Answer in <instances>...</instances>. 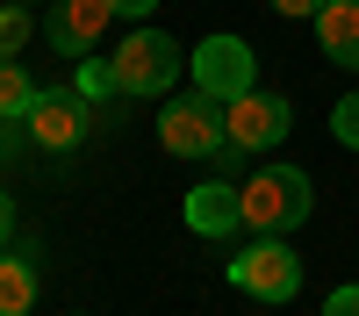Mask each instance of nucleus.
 Here are the masks:
<instances>
[{
	"label": "nucleus",
	"instance_id": "1",
	"mask_svg": "<svg viewBox=\"0 0 359 316\" xmlns=\"http://www.w3.org/2000/svg\"><path fill=\"white\" fill-rule=\"evenodd\" d=\"M237 201H245V230L252 238H287L294 223L309 216V172L302 165H259L252 180H237Z\"/></svg>",
	"mask_w": 359,
	"mask_h": 316
},
{
	"label": "nucleus",
	"instance_id": "2",
	"mask_svg": "<svg viewBox=\"0 0 359 316\" xmlns=\"http://www.w3.org/2000/svg\"><path fill=\"white\" fill-rule=\"evenodd\" d=\"M158 144H165L172 158H216V151H230L223 101H208L201 86H194V94H172L158 108Z\"/></svg>",
	"mask_w": 359,
	"mask_h": 316
},
{
	"label": "nucleus",
	"instance_id": "3",
	"mask_svg": "<svg viewBox=\"0 0 359 316\" xmlns=\"http://www.w3.org/2000/svg\"><path fill=\"white\" fill-rule=\"evenodd\" d=\"M187 72V57L165 29H130L123 50H115V79H123V94H165V86Z\"/></svg>",
	"mask_w": 359,
	"mask_h": 316
},
{
	"label": "nucleus",
	"instance_id": "4",
	"mask_svg": "<svg viewBox=\"0 0 359 316\" xmlns=\"http://www.w3.org/2000/svg\"><path fill=\"white\" fill-rule=\"evenodd\" d=\"M230 287H245L252 302H294V287H302V259H294V245H273V238H259L230 259Z\"/></svg>",
	"mask_w": 359,
	"mask_h": 316
},
{
	"label": "nucleus",
	"instance_id": "5",
	"mask_svg": "<svg viewBox=\"0 0 359 316\" xmlns=\"http://www.w3.org/2000/svg\"><path fill=\"white\" fill-rule=\"evenodd\" d=\"M187 72H194V86H201V94L208 101H237V94H252V43L245 36H201L194 43V57H187Z\"/></svg>",
	"mask_w": 359,
	"mask_h": 316
},
{
	"label": "nucleus",
	"instance_id": "6",
	"mask_svg": "<svg viewBox=\"0 0 359 316\" xmlns=\"http://www.w3.org/2000/svg\"><path fill=\"white\" fill-rule=\"evenodd\" d=\"M86 115H94V101L79 94V86H36V101H29V137L43 144V151H72V144L86 137Z\"/></svg>",
	"mask_w": 359,
	"mask_h": 316
},
{
	"label": "nucleus",
	"instance_id": "7",
	"mask_svg": "<svg viewBox=\"0 0 359 316\" xmlns=\"http://www.w3.org/2000/svg\"><path fill=\"white\" fill-rule=\"evenodd\" d=\"M287 123H294V108L280 94H266V86H252V94H237L223 108V130H230L237 151H273V144L287 137Z\"/></svg>",
	"mask_w": 359,
	"mask_h": 316
},
{
	"label": "nucleus",
	"instance_id": "8",
	"mask_svg": "<svg viewBox=\"0 0 359 316\" xmlns=\"http://www.w3.org/2000/svg\"><path fill=\"white\" fill-rule=\"evenodd\" d=\"M108 22H115V0H57V15L43 22V36H50L57 57H86Z\"/></svg>",
	"mask_w": 359,
	"mask_h": 316
},
{
	"label": "nucleus",
	"instance_id": "9",
	"mask_svg": "<svg viewBox=\"0 0 359 316\" xmlns=\"http://www.w3.org/2000/svg\"><path fill=\"white\" fill-rule=\"evenodd\" d=\"M187 223L201 238H237L245 230V201H237V180H208L187 194Z\"/></svg>",
	"mask_w": 359,
	"mask_h": 316
},
{
	"label": "nucleus",
	"instance_id": "10",
	"mask_svg": "<svg viewBox=\"0 0 359 316\" xmlns=\"http://www.w3.org/2000/svg\"><path fill=\"white\" fill-rule=\"evenodd\" d=\"M316 43L331 65L359 72V0H323V15H316Z\"/></svg>",
	"mask_w": 359,
	"mask_h": 316
},
{
	"label": "nucleus",
	"instance_id": "11",
	"mask_svg": "<svg viewBox=\"0 0 359 316\" xmlns=\"http://www.w3.org/2000/svg\"><path fill=\"white\" fill-rule=\"evenodd\" d=\"M36 302V266L22 252H0V316H29Z\"/></svg>",
	"mask_w": 359,
	"mask_h": 316
},
{
	"label": "nucleus",
	"instance_id": "12",
	"mask_svg": "<svg viewBox=\"0 0 359 316\" xmlns=\"http://www.w3.org/2000/svg\"><path fill=\"white\" fill-rule=\"evenodd\" d=\"M72 86H79L94 108L115 101V94H123V79H115V57H94V50H86V57H79V72H72Z\"/></svg>",
	"mask_w": 359,
	"mask_h": 316
},
{
	"label": "nucleus",
	"instance_id": "13",
	"mask_svg": "<svg viewBox=\"0 0 359 316\" xmlns=\"http://www.w3.org/2000/svg\"><path fill=\"white\" fill-rule=\"evenodd\" d=\"M29 101H36V86H29V72L15 65V57H0V123H22Z\"/></svg>",
	"mask_w": 359,
	"mask_h": 316
},
{
	"label": "nucleus",
	"instance_id": "14",
	"mask_svg": "<svg viewBox=\"0 0 359 316\" xmlns=\"http://www.w3.org/2000/svg\"><path fill=\"white\" fill-rule=\"evenodd\" d=\"M29 43V0H8V8H0V57H15Z\"/></svg>",
	"mask_w": 359,
	"mask_h": 316
},
{
	"label": "nucleus",
	"instance_id": "15",
	"mask_svg": "<svg viewBox=\"0 0 359 316\" xmlns=\"http://www.w3.org/2000/svg\"><path fill=\"white\" fill-rule=\"evenodd\" d=\"M331 130H338V144H352V151H359V94H345V101H338Z\"/></svg>",
	"mask_w": 359,
	"mask_h": 316
},
{
	"label": "nucleus",
	"instance_id": "16",
	"mask_svg": "<svg viewBox=\"0 0 359 316\" xmlns=\"http://www.w3.org/2000/svg\"><path fill=\"white\" fill-rule=\"evenodd\" d=\"M273 15H294V22H316L323 0H273Z\"/></svg>",
	"mask_w": 359,
	"mask_h": 316
},
{
	"label": "nucleus",
	"instance_id": "17",
	"mask_svg": "<svg viewBox=\"0 0 359 316\" xmlns=\"http://www.w3.org/2000/svg\"><path fill=\"white\" fill-rule=\"evenodd\" d=\"M323 316H359V287H338V295L323 302Z\"/></svg>",
	"mask_w": 359,
	"mask_h": 316
},
{
	"label": "nucleus",
	"instance_id": "18",
	"mask_svg": "<svg viewBox=\"0 0 359 316\" xmlns=\"http://www.w3.org/2000/svg\"><path fill=\"white\" fill-rule=\"evenodd\" d=\"M8 238H15V201L0 194V252H8Z\"/></svg>",
	"mask_w": 359,
	"mask_h": 316
},
{
	"label": "nucleus",
	"instance_id": "19",
	"mask_svg": "<svg viewBox=\"0 0 359 316\" xmlns=\"http://www.w3.org/2000/svg\"><path fill=\"white\" fill-rule=\"evenodd\" d=\"M158 0H115V15H151Z\"/></svg>",
	"mask_w": 359,
	"mask_h": 316
},
{
	"label": "nucleus",
	"instance_id": "20",
	"mask_svg": "<svg viewBox=\"0 0 359 316\" xmlns=\"http://www.w3.org/2000/svg\"><path fill=\"white\" fill-rule=\"evenodd\" d=\"M29 8H36V0H29Z\"/></svg>",
	"mask_w": 359,
	"mask_h": 316
}]
</instances>
